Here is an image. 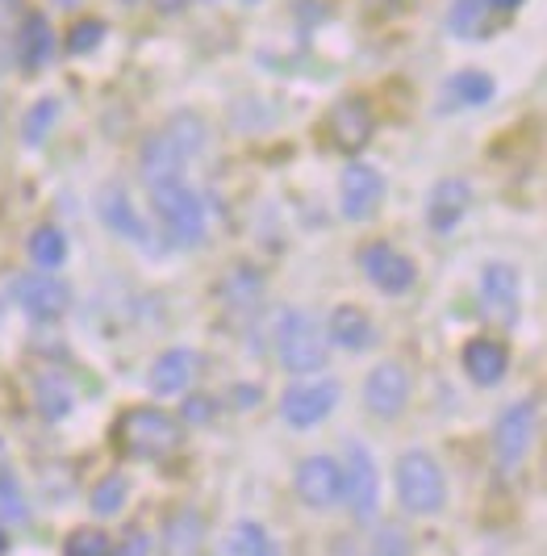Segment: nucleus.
Segmentation results:
<instances>
[{"instance_id": "f257e3e1", "label": "nucleus", "mask_w": 547, "mask_h": 556, "mask_svg": "<svg viewBox=\"0 0 547 556\" xmlns=\"http://www.w3.org/2000/svg\"><path fill=\"white\" fill-rule=\"evenodd\" d=\"M185 444L180 422L160 406H135L113 422V447L126 460H167Z\"/></svg>"}, {"instance_id": "f03ea898", "label": "nucleus", "mask_w": 547, "mask_h": 556, "mask_svg": "<svg viewBox=\"0 0 547 556\" xmlns=\"http://www.w3.org/2000/svg\"><path fill=\"white\" fill-rule=\"evenodd\" d=\"M151 201H155V214H160L167 239L176 248H201L205 243V205H201V197L192 193L185 180L155 185Z\"/></svg>"}, {"instance_id": "7ed1b4c3", "label": "nucleus", "mask_w": 547, "mask_h": 556, "mask_svg": "<svg viewBox=\"0 0 547 556\" xmlns=\"http://www.w3.org/2000/svg\"><path fill=\"white\" fill-rule=\"evenodd\" d=\"M327 327L305 309H289L276 327V352L289 372H318L327 364Z\"/></svg>"}, {"instance_id": "20e7f679", "label": "nucleus", "mask_w": 547, "mask_h": 556, "mask_svg": "<svg viewBox=\"0 0 547 556\" xmlns=\"http://www.w3.org/2000/svg\"><path fill=\"white\" fill-rule=\"evenodd\" d=\"M397 498L410 515H438L443 510L447 481H443V469L435 465V456L414 447L397 460Z\"/></svg>"}, {"instance_id": "39448f33", "label": "nucleus", "mask_w": 547, "mask_h": 556, "mask_svg": "<svg viewBox=\"0 0 547 556\" xmlns=\"http://www.w3.org/2000/svg\"><path fill=\"white\" fill-rule=\"evenodd\" d=\"M339 498H347L352 515L359 523H368L377 515L381 502V477H377V460L364 444H347V465H343V490Z\"/></svg>"}, {"instance_id": "423d86ee", "label": "nucleus", "mask_w": 547, "mask_h": 556, "mask_svg": "<svg viewBox=\"0 0 547 556\" xmlns=\"http://www.w3.org/2000/svg\"><path fill=\"white\" fill-rule=\"evenodd\" d=\"M535 440V402H514L506 415L497 418L493 427V452H497V465L506 473H514Z\"/></svg>"}, {"instance_id": "0eeeda50", "label": "nucleus", "mask_w": 547, "mask_h": 556, "mask_svg": "<svg viewBox=\"0 0 547 556\" xmlns=\"http://www.w3.org/2000/svg\"><path fill=\"white\" fill-rule=\"evenodd\" d=\"M13 298H17V306L26 309L29 318H42V323H51V318H63L67 306H72V289L55 280L51 273H26V277L13 280Z\"/></svg>"}, {"instance_id": "6e6552de", "label": "nucleus", "mask_w": 547, "mask_h": 556, "mask_svg": "<svg viewBox=\"0 0 547 556\" xmlns=\"http://www.w3.org/2000/svg\"><path fill=\"white\" fill-rule=\"evenodd\" d=\"M364 402H368V410L377 418L402 415L406 402H410V372H406V364H397V361L377 364V368L368 372V381H364Z\"/></svg>"}, {"instance_id": "1a4fd4ad", "label": "nucleus", "mask_w": 547, "mask_h": 556, "mask_svg": "<svg viewBox=\"0 0 547 556\" xmlns=\"http://www.w3.org/2000/svg\"><path fill=\"white\" fill-rule=\"evenodd\" d=\"M339 193H343V218L368 223L381 210V197H384L381 172L368 164H347L343 167V180H339Z\"/></svg>"}, {"instance_id": "9d476101", "label": "nucleus", "mask_w": 547, "mask_h": 556, "mask_svg": "<svg viewBox=\"0 0 547 556\" xmlns=\"http://www.w3.org/2000/svg\"><path fill=\"white\" fill-rule=\"evenodd\" d=\"M481 309L497 327H510L519 318V273L510 264H489L481 273Z\"/></svg>"}, {"instance_id": "9b49d317", "label": "nucleus", "mask_w": 547, "mask_h": 556, "mask_svg": "<svg viewBox=\"0 0 547 556\" xmlns=\"http://www.w3.org/2000/svg\"><path fill=\"white\" fill-rule=\"evenodd\" d=\"M359 268H364V277L372 280L381 293H406L414 285V264L397 248H389V243H368V248L359 251Z\"/></svg>"}, {"instance_id": "f8f14e48", "label": "nucleus", "mask_w": 547, "mask_h": 556, "mask_svg": "<svg viewBox=\"0 0 547 556\" xmlns=\"http://www.w3.org/2000/svg\"><path fill=\"white\" fill-rule=\"evenodd\" d=\"M339 402V386L334 381H314V386H293L280 402V415L293 427H318L322 418L334 410Z\"/></svg>"}, {"instance_id": "ddd939ff", "label": "nucleus", "mask_w": 547, "mask_h": 556, "mask_svg": "<svg viewBox=\"0 0 547 556\" xmlns=\"http://www.w3.org/2000/svg\"><path fill=\"white\" fill-rule=\"evenodd\" d=\"M327 135L339 151H359L372 139V110L364 97H343L327 117Z\"/></svg>"}, {"instance_id": "4468645a", "label": "nucleus", "mask_w": 547, "mask_h": 556, "mask_svg": "<svg viewBox=\"0 0 547 556\" xmlns=\"http://www.w3.org/2000/svg\"><path fill=\"white\" fill-rule=\"evenodd\" d=\"M339 490H343V469L330 456H305L297 465V494H302L305 506L327 510L339 502Z\"/></svg>"}, {"instance_id": "2eb2a0df", "label": "nucleus", "mask_w": 547, "mask_h": 556, "mask_svg": "<svg viewBox=\"0 0 547 556\" xmlns=\"http://www.w3.org/2000/svg\"><path fill=\"white\" fill-rule=\"evenodd\" d=\"M468 201H472V189H468V180L460 176H443L431 197H427V223L435 235H451L460 218L468 214Z\"/></svg>"}, {"instance_id": "dca6fc26", "label": "nucleus", "mask_w": 547, "mask_h": 556, "mask_svg": "<svg viewBox=\"0 0 547 556\" xmlns=\"http://www.w3.org/2000/svg\"><path fill=\"white\" fill-rule=\"evenodd\" d=\"M164 556H205V519L192 506H176L164 519Z\"/></svg>"}, {"instance_id": "f3484780", "label": "nucleus", "mask_w": 547, "mask_h": 556, "mask_svg": "<svg viewBox=\"0 0 547 556\" xmlns=\"http://www.w3.org/2000/svg\"><path fill=\"white\" fill-rule=\"evenodd\" d=\"M192 377H196V352H189V348H171V352H164L160 361L151 364L147 386H151V393H160V397H171V393L189 390Z\"/></svg>"}, {"instance_id": "a211bd4d", "label": "nucleus", "mask_w": 547, "mask_h": 556, "mask_svg": "<svg viewBox=\"0 0 547 556\" xmlns=\"http://www.w3.org/2000/svg\"><path fill=\"white\" fill-rule=\"evenodd\" d=\"M51 55H55V29H51V22L42 13H29L26 22H22V34H17V59H22V67H26L29 76H38L51 63Z\"/></svg>"}, {"instance_id": "6ab92c4d", "label": "nucleus", "mask_w": 547, "mask_h": 556, "mask_svg": "<svg viewBox=\"0 0 547 556\" xmlns=\"http://www.w3.org/2000/svg\"><path fill=\"white\" fill-rule=\"evenodd\" d=\"M327 339L339 343V348H347V352H368L377 343V327H372V318L359 306H339L330 314Z\"/></svg>"}, {"instance_id": "aec40b11", "label": "nucleus", "mask_w": 547, "mask_h": 556, "mask_svg": "<svg viewBox=\"0 0 547 556\" xmlns=\"http://www.w3.org/2000/svg\"><path fill=\"white\" fill-rule=\"evenodd\" d=\"M510 368V352L497 339H472L465 348V372L476 386H497Z\"/></svg>"}, {"instance_id": "412c9836", "label": "nucleus", "mask_w": 547, "mask_h": 556, "mask_svg": "<svg viewBox=\"0 0 547 556\" xmlns=\"http://www.w3.org/2000/svg\"><path fill=\"white\" fill-rule=\"evenodd\" d=\"M180 167H185V155L176 151V142L167 135H151L142 142V180L155 189V185H167V180H180Z\"/></svg>"}, {"instance_id": "4be33fe9", "label": "nucleus", "mask_w": 547, "mask_h": 556, "mask_svg": "<svg viewBox=\"0 0 547 556\" xmlns=\"http://www.w3.org/2000/svg\"><path fill=\"white\" fill-rule=\"evenodd\" d=\"M101 218H105V226L117 230L122 239L147 248V226H142V218H138L135 205H130V197L122 193V189H105V193H101Z\"/></svg>"}, {"instance_id": "5701e85b", "label": "nucleus", "mask_w": 547, "mask_h": 556, "mask_svg": "<svg viewBox=\"0 0 547 556\" xmlns=\"http://www.w3.org/2000/svg\"><path fill=\"white\" fill-rule=\"evenodd\" d=\"M259 302H264V280H259L255 268L239 264L230 277L221 280V306L226 309H234V314H255Z\"/></svg>"}, {"instance_id": "b1692460", "label": "nucleus", "mask_w": 547, "mask_h": 556, "mask_svg": "<svg viewBox=\"0 0 547 556\" xmlns=\"http://www.w3.org/2000/svg\"><path fill=\"white\" fill-rule=\"evenodd\" d=\"M493 97V80L485 72H456L451 80L443 84V101L456 105V110H472V105H485Z\"/></svg>"}, {"instance_id": "393cba45", "label": "nucleus", "mask_w": 547, "mask_h": 556, "mask_svg": "<svg viewBox=\"0 0 547 556\" xmlns=\"http://www.w3.org/2000/svg\"><path fill=\"white\" fill-rule=\"evenodd\" d=\"M29 260H34L38 268H59V264L67 260V239H63V230H59V226H38V230L29 235Z\"/></svg>"}, {"instance_id": "a878e982", "label": "nucleus", "mask_w": 547, "mask_h": 556, "mask_svg": "<svg viewBox=\"0 0 547 556\" xmlns=\"http://www.w3.org/2000/svg\"><path fill=\"white\" fill-rule=\"evenodd\" d=\"M485 13H489V0H456L451 13H447V26L460 38H481L485 34Z\"/></svg>"}, {"instance_id": "bb28decb", "label": "nucleus", "mask_w": 547, "mask_h": 556, "mask_svg": "<svg viewBox=\"0 0 547 556\" xmlns=\"http://www.w3.org/2000/svg\"><path fill=\"white\" fill-rule=\"evenodd\" d=\"M164 135L176 142V151L189 160V155H196V151L205 147V122H201L196 113H180V117H171V126H167Z\"/></svg>"}, {"instance_id": "cd10ccee", "label": "nucleus", "mask_w": 547, "mask_h": 556, "mask_svg": "<svg viewBox=\"0 0 547 556\" xmlns=\"http://www.w3.org/2000/svg\"><path fill=\"white\" fill-rule=\"evenodd\" d=\"M272 540H268V531L259 528V523H251V519H243V523H234V531L226 535V556H255L264 553Z\"/></svg>"}, {"instance_id": "c85d7f7f", "label": "nucleus", "mask_w": 547, "mask_h": 556, "mask_svg": "<svg viewBox=\"0 0 547 556\" xmlns=\"http://www.w3.org/2000/svg\"><path fill=\"white\" fill-rule=\"evenodd\" d=\"M63 556H117V548H113V540L105 535V531L80 528V531H72V535H67Z\"/></svg>"}, {"instance_id": "c756f323", "label": "nucleus", "mask_w": 547, "mask_h": 556, "mask_svg": "<svg viewBox=\"0 0 547 556\" xmlns=\"http://www.w3.org/2000/svg\"><path fill=\"white\" fill-rule=\"evenodd\" d=\"M38 410L51 418V422L72 410V393H67V386L59 377H42L38 381Z\"/></svg>"}, {"instance_id": "7c9ffc66", "label": "nucleus", "mask_w": 547, "mask_h": 556, "mask_svg": "<svg viewBox=\"0 0 547 556\" xmlns=\"http://www.w3.org/2000/svg\"><path fill=\"white\" fill-rule=\"evenodd\" d=\"M55 117H59V101H55V97H42V101H34V110L26 113V142H29V147H38V142L51 135Z\"/></svg>"}, {"instance_id": "2f4dec72", "label": "nucleus", "mask_w": 547, "mask_h": 556, "mask_svg": "<svg viewBox=\"0 0 547 556\" xmlns=\"http://www.w3.org/2000/svg\"><path fill=\"white\" fill-rule=\"evenodd\" d=\"M122 502H126V477L110 473L97 490H92V510H97L101 519H105V515H117Z\"/></svg>"}, {"instance_id": "473e14b6", "label": "nucleus", "mask_w": 547, "mask_h": 556, "mask_svg": "<svg viewBox=\"0 0 547 556\" xmlns=\"http://www.w3.org/2000/svg\"><path fill=\"white\" fill-rule=\"evenodd\" d=\"M101 42H105V22L88 17V22H76L72 38H67V51H72V55H92Z\"/></svg>"}, {"instance_id": "72a5a7b5", "label": "nucleus", "mask_w": 547, "mask_h": 556, "mask_svg": "<svg viewBox=\"0 0 547 556\" xmlns=\"http://www.w3.org/2000/svg\"><path fill=\"white\" fill-rule=\"evenodd\" d=\"M0 510H4L9 519H17V523L26 519V498H22V490H17V481H13V477H9V473L0 477Z\"/></svg>"}, {"instance_id": "f704fd0d", "label": "nucleus", "mask_w": 547, "mask_h": 556, "mask_svg": "<svg viewBox=\"0 0 547 556\" xmlns=\"http://www.w3.org/2000/svg\"><path fill=\"white\" fill-rule=\"evenodd\" d=\"M372 556H410V544L397 528H384L372 544Z\"/></svg>"}, {"instance_id": "c9c22d12", "label": "nucleus", "mask_w": 547, "mask_h": 556, "mask_svg": "<svg viewBox=\"0 0 547 556\" xmlns=\"http://www.w3.org/2000/svg\"><path fill=\"white\" fill-rule=\"evenodd\" d=\"M117 556H151V540L142 531H130L126 535V548H117Z\"/></svg>"}, {"instance_id": "e433bc0d", "label": "nucleus", "mask_w": 547, "mask_h": 556, "mask_svg": "<svg viewBox=\"0 0 547 556\" xmlns=\"http://www.w3.org/2000/svg\"><path fill=\"white\" fill-rule=\"evenodd\" d=\"M209 415H214V402H209V397H192V402H189V418H192V422H205Z\"/></svg>"}, {"instance_id": "4c0bfd02", "label": "nucleus", "mask_w": 547, "mask_h": 556, "mask_svg": "<svg viewBox=\"0 0 547 556\" xmlns=\"http://www.w3.org/2000/svg\"><path fill=\"white\" fill-rule=\"evenodd\" d=\"M151 4H155L160 13H180V9L189 4V0H151Z\"/></svg>"}, {"instance_id": "58836bf2", "label": "nucleus", "mask_w": 547, "mask_h": 556, "mask_svg": "<svg viewBox=\"0 0 547 556\" xmlns=\"http://www.w3.org/2000/svg\"><path fill=\"white\" fill-rule=\"evenodd\" d=\"M522 0H489V9H497V13H514Z\"/></svg>"}, {"instance_id": "ea45409f", "label": "nucleus", "mask_w": 547, "mask_h": 556, "mask_svg": "<svg viewBox=\"0 0 547 556\" xmlns=\"http://www.w3.org/2000/svg\"><path fill=\"white\" fill-rule=\"evenodd\" d=\"M9 553V535H4V528H0V556Z\"/></svg>"}, {"instance_id": "a19ab883", "label": "nucleus", "mask_w": 547, "mask_h": 556, "mask_svg": "<svg viewBox=\"0 0 547 556\" xmlns=\"http://www.w3.org/2000/svg\"><path fill=\"white\" fill-rule=\"evenodd\" d=\"M255 556H276V548H272V544H268V548H264V553H255Z\"/></svg>"}, {"instance_id": "79ce46f5", "label": "nucleus", "mask_w": 547, "mask_h": 556, "mask_svg": "<svg viewBox=\"0 0 547 556\" xmlns=\"http://www.w3.org/2000/svg\"><path fill=\"white\" fill-rule=\"evenodd\" d=\"M59 4H76V0H59Z\"/></svg>"}, {"instance_id": "37998d69", "label": "nucleus", "mask_w": 547, "mask_h": 556, "mask_svg": "<svg viewBox=\"0 0 547 556\" xmlns=\"http://www.w3.org/2000/svg\"><path fill=\"white\" fill-rule=\"evenodd\" d=\"M377 4H389V0H377Z\"/></svg>"}, {"instance_id": "c03bdc74", "label": "nucleus", "mask_w": 547, "mask_h": 556, "mask_svg": "<svg viewBox=\"0 0 547 556\" xmlns=\"http://www.w3.org/2000/svg\"><path fill=\"white\" fill-rule=\"evenodd\" d=\"M0 477H4V469H0Z\"/></svg>"}, {"instance_id": "a18cd8bd", "label": "nucleus", "mask_w": 547, "mask_h": 556, "mask_svg": "<svg viewBox=\"0 0 547 556\" xmlns=\"http://www.w3.org/2000/svg\"><path fill=\"white\" fill-rule=\"evenodd\" d=\"M130 4H135V0H130Z\"/></svg>"}]
</instances>
